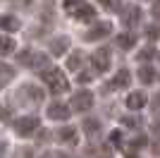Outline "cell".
I'll list each match as a JSON object with an SVG mask.
<instances>
[{
    "mask_svg": "<svg viewBox=\"0 0 160 158\" xmlns=\"http://www.w3.org/2000/svg\"><path fill=\"white\" fill-rule=\"evenodd\" d=\"M43 82L48 84V89L53 93H65L67 89H69V84H67V79L62 77L60 70H55V67H48V70H43Z\"/></svg>",
    "mask_w": 160,
    "mask_h": 158,
    "instance_id": "6da1fadb",
    "label": "cell"
},
{
    "mask_svg": "<svg viewBox=\"0 0 160 158\" xmlns=\"http://www.w3.org/2000/svg\"><path fill=\"white\" fill-rule=\"evenodd\" d=\"M14 77V67L5 65V62H0V89H5Z\"/></svg>",
    "mask_w": 160,
    "mask_h": 158,
    "instance_id": "9a60e30c",
    "label": "cell"
},
{
    "mask_svg": "<svg viewBox=\"0 0 160 158\" xmlns=\"http://www.w3.org/2000/svg\"><path fill=\"white\" fill-rule=\"evenodd\" d=\"M46 158H67V156H65V153H60V151H55V153H48Z\"/></svg>",
    "mask_w": 160,
    "mask_h": 158,
    "instance_id": "836d02e7",
    "label": "cell"
},
{
    "mask_svg": "<svg viewBox=\"0 0 160 158\" xmlns=\"http://www.w3.org/2000/svg\"><path fill=\"white\" fill-rule=\"evenodd\" d=\"M153 153H155V156H160V141H158V144H153Z\"/></svg>",
    "mask_w": 160,
    "mask_h": 158,
    "instance_id": "e575fe53",
    "label": "cell"
},
{
    "mask_svg": "<svg viewBox=\"0 0 160 158\" xmlns=\"http://www.w3.org/2000/svg\"><path fill=\"white\" fill-rule=\"evenodd\" d=\"M146 141H148V139L143 137V134H139V137H134V139H132L129 149H132V151H134V149H141V146H146Z\"/></svg>",
    "mask_w": 160,
    "mask_h": 158,
    "instance_id": "cb8c5ba5",
    "label": "cell"
},
{
    "mask_svg": "<svg viewBox=\"0 0 160 158\" xmlns=\"http://www.w3.org/2000/svg\"><path fill=\"white\" fill-rule=\"evenodd\" d=\"M19 96H29V103H41V101H43V91H41L38 86H33V84H27V86H22L19 91Z\"/></svg>",
    "mask_w": 160,
    "mask_h": 158,
    "instance_id": "9c48e42d",
    "label": "cell"
},
{
    "mask_svg": "<svg viewBox=\"0 0 160 158\" xmlns=\"http://www.w3.org/2000/svg\"><path fill=\"white\" fill-rule=\"evenodd\" d=\"M74 17L79 22H91V19H96V10L91 5H79V10L74 12Z\"/></svg>",
    "mask_w": 160,
    "mask_h": 158,
    "instance_id": "5bb4252c",
    "label": "cell"
},
{
    "mask_svg": "<svg viewBox=\"0 0 160 158\" xmlns=\"http://www.w3.org/2000/svg\"><path fill=\"white\" fill-rule=\"evenodd\" d=\"M0 29H2V31H19L22 29V22L17 19V17H14V14H2V17H0Z\"/></svg>",
    "mask_w": 160,
    "mask_h": 158,
    "instance_id": "7c38bea8",
    "label": "cell"
},
{
    "mask_svg": "<svg viewBox=\"0 0 160 158\" xmlns=\"http://www.w3.org/2000/svg\"><path fill=\"white\" fill-rule=\"evenodd\" d=\"M2 151H5V144H0V158H2Z\"/></svg>",
    "mask_w": 160,
    "mask_h": 158,
    "instance_id": "8d00e7d4",
    "label": "cell"
},
{
    "mask_svg": "<svg viewBox=\"0 0 160 158\" xmlns=\"http://www.w3.org/2000/svg\"><path fill=\"white\" fill-rule=\"evenodd\" d=\"M81 65H84V53H81V50L72 53V55H69V60H67V67H69V70H79Z\"/></svg>",
    "mask_w": 160,
    "mask_h": 158,
    "instance_id": "44dd1931",
    "label": "cell"
},
{
    "mask_svg": "<svg viewBox=\"0 0 160 158\" xmlns=\"http://www.w3.org/2000/svg\"><path fill=\"white\" fill-rule=\"evenodd\" d=\"M38 118H33V115H27V118H19L14 120V132L19 134V137H31L33 132L38 129Z\"/></svg>",
    "mask_w": 160,
    "mask_h": 158,
    "instance_id": "3957f363",
    "label": "cell"
},
{
    "mask_svg": "<svg viewBox=\"0 0 160 158\" xmlns=\"http://www.w3.org/2000/svg\"><path fill=\"white\" fill-rule=\"evenodd\" d=\"M122 122H124L127 127H141L143 120H141V118H134V115H127V118H122Z\"/></svg>",
    "mask_w": 160,
    "mask_h": 158,
    "instance_id": "d4e9b609",
    "label": "cell"
},
{
    "mask_svg": "<svg viewBox=\"0 0 160 158\" xmlns=\"http://www.w3.org/2000/svg\"><path fill=\"white\" fill-rule=\"evenodd\" d=\"M110 141H112V146H122V132L115 129L112 134H110Z\"/></svg>",
    "mask_w": 160,
    "mask_h": 158,
    "instance_id": "4316f807",
    "label": "cell"
},
{
    "mask_svg": "<svg viewBox=\"0 0 160 158\" xmlns=\"http://www.w3.org/2000/svg\"><path fill=\"white\" fill-rule=\"evenodd\" d=\"M48 118L50 120H67L69 118V108H67L65 103H50L48 105Z\"/></svg>",
    "mask_w": 160,
    "mask_h": 158,
    "instance_id": "ba28073f",
    "label": "cell"
},
{
    "mask_svg": "<svg viewBox=\"0 0 160 158\" xmlns=\"http://www.w3.org/2000/svg\"><path fill=\"white\" fill-rule=\"evenodd\" d=\"M88 156H93V158H112V151H110V146H93V149H88Z\"/></svg>",
    "mask_w": 160,
    "mask_h": 158,
    "instance_id": "ffe728a7",
    "label": "cell"
},
{
    "mask_svg": "<svg viewBox=\"0 0 160 158\" xmlns=\"http://www.w3.org/2000/svg\"><path fill=\"white\" fill-rule=\"evenodd\" d=\"M127 158H139V156H136V153H129V156Z\"/></svg>",
    "mask_w": 160,
    "mask_h": 158,
    "instance_id": "74e56055",
    "label": "cell"
},
{
    "mask_svg": "<svg viewBox=\"0 0 160 158\" xmlns=\"http://www.w3.org/2000/svg\"><path fill=\"white\" fill-rule=\"evenodd\" d=\"M158 58V50H155L153 46H148V48H141L139 50V60L141 62H151V60Z\"/></svg>",
    "mask_w": 160,
    "mask_h": 158,
    "instance_id": "7402d4cb",
    "label": "cell"
},
{
    "mask_svg": "<svg viewBox=\"0 0 160 158\" xmlns=\"http://www.w3.org/2000/svg\"><path fill=\"white\" fill-rule=\"evenodd\" d=\"M10 115H12L10 108H0V120H10Z\"/></svg>",
    "mask_w": 160,
    "mask_h": 158,
    "instance_id": "d6a6232c",
    "label": "cell"
},
{
    "mask_svg": "<svg viewBox=\"0 0 160 158\" xmlns=\"http://www.w3.org/2000/svg\"><path fill=\"white\" fill-rule=\"evenodd\" d=\"M84 132H86L88 137H96V134L100 132V122H98V120H93V118L84 120Z\"/></svg>",
    "mask_w": 160,
    "mask_h": 158,
    "instance_id": "d6986e66",
    "label": "cell"
},
{
    "mask_svg": "<svg viewBox=\"0 0 160 158\" xmlns=\"http://www.w3.org/2000/svg\"><path fill=\"white\" fill-rule=\"evenodd\" d=\"M91 79H93V77H91V72H79V77H77V82H79V84H81V82L86 84V82H91Z\"/></svg>",
    "mask_w": 160,
    "mask_h": 158,
    "instance_id": "f1b7e54d",
    "label": "cell"
},
{
    "mask_svg": "<svg viewBox=\"0 0 160 158\" xmlns=\"http://www.w3.org/2000/svg\"><path fill=\"white\" fill-rule=\"evenodd\" d=\"M69 50V39L67 36H58V39L50 41V53L53 55H62V53Z\"/></svg>",
    "mask_w": 160,
    "mask_h": 158,
    "instance_id": "4fadbf2b",
    "label": "cell"
},
{
    "mask_svg": "<svg viewBox=\"0 0 160 158\" xmlns=\"http://www.w3.org/2000/svg\"><path fill=\"white\" fill-rule=\"evenodd\" d=\"M110 34H112V24H110V22H96V24L84 34V39L86 41H100V39H105V36H110Z\"/></svg>",
    "mask_w": 160,
    "mask_h": 158,
    "instance_id": "277c9868",
    "label": "cell"
},
{
    "mask_svg": "<svg viewBox=\"0 0 160 158\" xmlns=\"http://www.w3.org/2000/svg\"><path fill=\"white\" fill-rule=\"evenodd\" d=\"M153 132H155V134L160 137V122H155V125H153Z\"/></svg>",
    "mask_w": 160,
    "mask_h": 158,
    "instance_id": "d590c367",
    "label": "cell"
},
{
    "mask_svg": "<svg viewBox=\"0 0 160 158\" xmlns=\"http://www.w3.org/2000/svg\"><path fill=\"white\" fill-rule=\"evenodd\" d=\"M151 12H153V17H155V19H160V0H155V3H153Z\"/></svg>",
    "mask_w": 160,
    "mask_h": 158,
    "instance_id": "4dcf8cb0",
    "label": "cell"
},
{
    "mask_svg": "<svg viewBox=\"0 0 160 158\" xmlns=\"http://www.w3.org/2000/svg\"><path fill=\"white\" fill-rule=\"evenodd\" d=\"M14 50V39L10 36H0V55H7V53Z\"/></svg>",
    "mask_w": 160,
    "mask_h": 158,
    "instance_id": "603a6c76",
    "label": "cell"
},
{
    "mask_svg": "<svg viewBox=\"0 0 160 158\" xmlns=\"http://www.w3.org/2000/svg\"><path fill=\"white\" fill-rule=\"evenodd\" d=\"M17 158H33V151L31 149H22V151L17 153Z\"/></svg>",
    "mask_w": 160,
    "mask_h": 158,
    "instance_id": "1f68e13d",
    "label": "cell"
},
{
    "mask_svg": "<svg viewBox=\"0 0 160 158\" xmlns=\"http://www.w3.org/2000/svg\"><path fill=\"white\" fill-rule=\"evenodd\" d=\"M77 5H84V0H65V10H72Z\"/></svg>",
    "mask_w": 160,
    "mask_h": 158,
    "instance_id": "f546056e",
    "label": "cell"
},
{
    "mask_svg": "<svg viewBox=\"0 0 160 158\" xmlns=\"http://www.w3.org/2000/svg\"><path fill=\"white\" fill-rule=\"evenodd\" d=\"M58 139L60 141H65V144H77V129L74 127H62L60 132H58Z\"/></svg>",
    "mask_w": 160,
    "mask_h": 158,
    "instance_id": "2e32d148",
    "label": "cell"
},
{
    "mask_svg": "<svg viewBox=\"0 0 160 158\" xmlns=\"http://www.w3.org/2000/svg\"><path fill=\"white\" fill-rule=\"evenodd\" d=\"M117 46H120L122 50H129V48L136 46V36H134V34H120V36H117Z\"/></svg>",
    "mask_w": 160,
    "mask_h": 158,
    "instance_id": "ac0fdd59",
    "label": "cell"
},
{
    "mask_svg": "<svg viewBox=\"0 0 160 158\" xmlns=\"http://www.w3.org/2000/svg\"><path fill=\"white\" fill-rule=\"evenodd\" d=\"M93 108V93L91 91H79L72 96V110L77 113H86Z\"/></svg>",
    "mask_w": 160,
    "mask_h": 158,
    "instance_id": "5b68a950",
    "label": "cell"
},
{
    "mask_svg": "<svg viewBox=\"0 0 160 158\" xmlns=\"http://www.w3.org/2000/svg\"><path fill=\"white\" fill-rule=\"evenodd\" d=\"M22 62V65L31 67V70H38V72H43V70H48V58L43 55V53H36L31 50V48H27V50L19 53V58H17Z\"/></svg>",
    "mask_w": 160,
    "mask_h": 158,
    "instance_id": "7a4b0ae2",
    "label": "cell"
},
{
    "mask_svg": "<svg viewBox=\"0 0 160 158\" xmlns=\"http://www.w3.org/2000/svg\"><path fill=\"white\" fill-rule=\"evenodd\" d=\"M91 62L98 72H108L110 70V50L108 48H98V50L91 55Z\"/></svg>",
    "mask_w": 160,
    "mask_h": 158,
    "instance_id": "8992f818",
    "label": "cell"
},
{
    "mask_svg": "<svg viewBox=\"0 0 160 158\" xmlns=\"http://www.w3.org/2000/svg\"><path fill=\"white\" fill-rule=\"evenodd\" d=\"M155 77H158V74H155V70H153L151 65L139 67V79L143 82V84H153V82H155Z\"/></svg>",
    "mask_w": 160,
    "mask_h": 158,
    "instance_id": "e0dca14e",
    "label": "cell"
},
{
    "mask_svg": "<svg viewBox=\"0 0 160 158\" xmlns=\"http://www.w3.org/2000/svg\"><path fill=\"white\" fill-rule=\"evenodd\" d=\"M146 34H148V39H160V24L148 26V29H146Z\"/></svg>",
    "mask_w": 160,
    "mask_h": 158,
    "instance_id": "484cf974",
    "label": "cell"
},
{
    "mask_svg": "<svg viewBox=\"0 0 160 158\" xmlns=\"http://www.w3.org/2000/svg\"><path fill=\"white\" fill-rule=\"evenodd\" d=\"M129 82H132V74H129V70H120V72L112 77V82L108 84V89H127Z\"/></svg>",
    "mask_w": 160,
    "mask_h": 158,
    "instance_id": "8fae6325",
    "label": "cell"
},
{
    "mask_svg": "<svg viewBox=\"0 0 160 158\" xmlns=\"http://www.w3.org/2000/svg\"><path fill=\"white\" fill-rule=\"evenodd\" d=\"M124 103H127L129 110H141V108L148 103V96H146L143 91H134V93H129V96H127V101H124Z\"/></svg>",
    "mask_w": 160,
    "mask_h": 158,
    "instance_id": "52a82bcc",
    "label": "cell"
},
{
    "mask_svg": "<svg viewBox=\"0 0 160 158\" xmlns=\"http://www.w3.org/2000/svg\"><path fill=\"white\" fill-rule=\"evenodd\" d=\"M105 10H120V0H100Z\"/></svg>",
    "mask_w": 160,
    "mask_h": 158,
    "instance_id": "83f0119b",
    "label": "cell"
},
{
    "mask_svg": "<svg viewBox=\"0 0 160 158\" xmlns=\"http://www.w3.org/2000/svg\"><path fill=\"white\" fill-rule=\"evenodd\" d=\"M122 22L127 26H136L141 22V10H139V5H129L124 12H122Z\"/></svg>",
    "mask_w": 160,
    "mask_h": 158,
    "instance_id": "30bf717a",
    "label": "cell"
}]
</instances>
